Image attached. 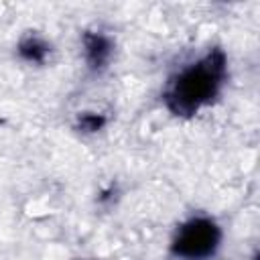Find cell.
Instances as JSON below:
<instances>
[{"mask_svg":"<svg viewBox=\"0 0 260 260\" xmlns=\"http://www.w3.org/2000/svg\"><path fill=\"white\" fill-rule=\"evenodd\" d=\"M225 55L215 49L195 63L179 69L167 83L165 104L177 116L197 114L221 89L225 81Z\"/></svg>","mask_w":260,"mask_h":260,"instance_id":"6da1fadb","label":"cell"},{"mask_svg":"<svg viewBox=\"0 0 260 260\" xmlns=\"http://www.w3.org/2000/svg\"><path fill=\"white\" fill-rule=\"evenodd\" d=\"M221 242V232L217 223L209 217L187 219L173 240V254L181 260H209Z\"/></svg>","mask_w":260,"mask_h":260,"instance_id":"7a4b0ae2","label":"cell"},{"mask_svg":"<svg viewBox=\"0 0 260 260\" xmlns=\"http://www.w3.org/2000/svg\"><path fill=\"white\" fill-rule=\"evenodd\" d=\"M112 55V45L104 35L85 37V57L91 67H104Z\"/></svg>","mask_w":260,"mask_h":260,"instance_id":"3957f363","label":"cell"},{"mask_svg":"<svg viewBox=\"0 0 260 260\" xmlns=\"http://www.w3.org/2000/svg\"><path fill=\"white\" fill-rule=\"evenodd\" d=\"M20 55L30 63H43L47 55V45L37 37H28L20 43Z\"/></svg>","mask_w":260,"mask_h":260,"instance_id":"277c9868","label":"cell"}]
</instances>
